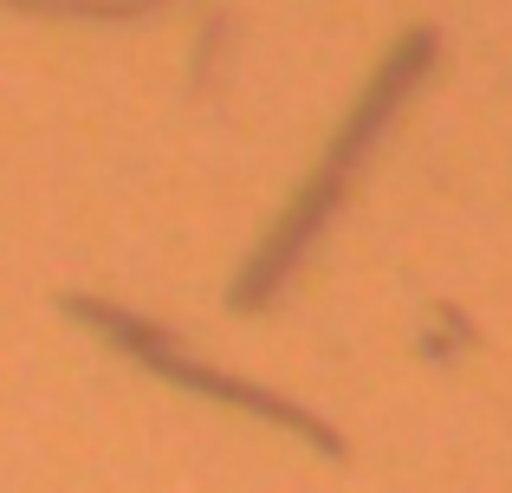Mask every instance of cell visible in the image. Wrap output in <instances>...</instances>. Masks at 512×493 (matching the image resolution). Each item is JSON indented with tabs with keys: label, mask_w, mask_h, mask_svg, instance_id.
<instances>
[{
	"label": "cell",
	"mask_w": 512,
	"mask_h": 493,
	"mask_svg": "<svg viewBox=\"0 0 512 493\" xmlns=\"http://www.w3.org/2000/svg\"><path fill=\"white\" fill-rule=\"evenodd\" d=\"M435 52H441V33H435V26H409V33L389 46V59L376 65L370 91L357 98V111H350L344 130L325 143V156H318L312 182L299 189V202L286 208V221L273 228V241L253 253V266L240 273V286H234V305H240V312H260V305L292 279V266L305 260V247L318 241V228L338 215V202L350 195V182H357L363 156L383 143V130L396 124V111L409 104V91H422V78H428V65H435Z\"/></svg>",
	"instance_id": "cell-1"
},
{
	"label": "cell",
	"mask_w": 512,
	"mask_h": 493,
	"mask_svg": "<svg viewBox=\"0 0 512 493\" xmlns=\"http://www.w3.org/2000/svg\"><path fill=\"white\" fill-rule=\"evenodd\" d=\"M72 312H78V318H91L98 331H111L117 344H130V351H137V357H143L150 370H163V377H175V383H195V390H208V396H227V403L253 409V416H279V422H292L299 435H312L318 448H331V455H344V442H338V435L325 429V422L299 416L292 403H279V396L253 390V383H234V377H221V370H201V364H188V357L175 351V338H163V331H156V325H143V318L117 312V305H98V299H85V292H72Z\"/></svg>",
	"instance_id": "cell-2"
},
{
	"label": "cell",
	"mask_w": 512,
	"mask_h": 493,
	"mask_svg": "<svg viewBox=\"0 0 512 493\" xmlns=\"http://www.w3.org/2000/svg\"><path fill=\"white\" fill-rule=\"evenodd\" d=\"M20 13H39V20H150V13L175 7V0H7Z\"/></svg>",
	"instance_id": "cell-3"
}]
</instances>
